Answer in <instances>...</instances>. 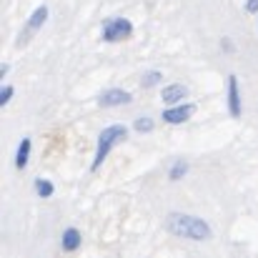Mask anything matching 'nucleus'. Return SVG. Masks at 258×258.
Listing matches in <instances>:
<instances>
[{"label":"nucleus","instance_id":"nucleus-1","mask_svg":"<svg viewBox=\"0 0 258 258\" xmlns=\"http://www.w3.org/2000/svg\"><path fill=\"white\" fill-rule=\"evenodd\" d=\"M166 231L175 238H188V241H211L213 238L211 226L203 218L188 216V213H168L166 216Z\"/></svg>","mask_w":258,"mask_h":258},{"label":"nucleus","instance_id":"nucleus-2","mask_svg":"<svg viewBox=\"0 0 258 258\" xmlns=\"http://www.w3.org/2000/svg\"><path fill=\"white\" fill-rule=\"evenodd\" d=\"M125 138H128V128H125L123 123H113V125L103 128L100 136H98V146H95V156H93L90 171H98V168L103 166V161L108 158V153H110L118 143H123Z\"/></svg>","mask_w":258,"mask_h":258},{"label":"nucleus","instance_id":"nucleus-3","mask_svg":"<svg viewBox=\"0 0 258 258\" xmlns=\"http://www.w3.org/2000/svg\"><path fill=\"white\" fill-rule=\"evenodd\" d=\"M133 35V23L128 18H108L103 23V40L108 43H118Z\"/></svg>","mask_w":258,"mask_h":258},{"label":"nucleus","instance_id":"nucleus-4","mask_svg":"<svg viewBox=\"0 0 258 258\" xmlns=\"http://www.w3.org/2000/svg\"><path fill=\"white\" fill-rule=\"evenodd\" d=\"M193 113H196V105L193 103H178V105L163 110V120L171 123V125H178V123H185Z\"/></svg>","mask_w":258,"mask_h":258},{"label":"nucleus","instance_id":"nucleus-5","mask_svg":"<svg viewBox=\"0 0 258 258\" xmlns=\"http://www.w3.org/2000/svg\"><path fill=\"white\" fill-rule=\"evenodd\" d=\"M133 100V95L128 93V90H123V88H110V90H105L100 98H98V103L103 105V108H118V105H128Z\"/></svg>","mask_w":258,"mask_h":258},{"label":"nucleus","instance_id":"nucleus-6","mask_svg":"<svg viewBox=\"0 0 258 258\" xmlns=\"http://www.w3.org/2000/svg\"><path fill=\"white\" fill-rule=\"evenodd\" d=\"M228 113L233 118H241V113H243L241 90H238V76H228Z\"/></svg>","mask_w":258,"mask_h":258},{"label":"nucleus","instance_id":"nucleus-7","mask_svg":"<svg viewBox=\"0 0 258 258\" xmlns=\"http://www.w3.org/2000/svg\"><path fill=\"white\" fill-rule=\"evenodd\" d=\"M45 20H48V8H45V5H40V8H35V10H33V15L28 18V25H25V33L20 35V38H23L20 43H25L30 33H35V30H40Z\"/></svg>","mask_w":258,"mask_h":258},{"label":"nucleus","instance_id":"nucleus-8","mask_svg":"<svg viewBox=\"0 0 258 258\" xmlns=\"http://www.w3.org/2000/svg\"><path fill=\"white\" fill-rule=\"evenodd\" d=\"M185 95H188V88L180 86V83H171V86H166L163 90H161V98H163V103H168V105L183 103Z\"/></svg>","mask_w":258,"mask_h":258},{"label":"nucleus","instance_id":"nucleus-9","mask_svg":"<svg viewBox=\"0 0 258 258\" xmlns=\"http://www.w3.org/2000/svg\"><path fill=\"white\" fill-rule=\"evenodd\" d=\"M81 243H83V238H81V231H78V228H68V231L63 233V251H66V253L78 251Z\"/></svg>","mask_w":258,"mask_h":258},{"label":"nucleus","instance_id":"nucleus-10","mask_svg":"<svg viewBox=\"0 0 258 258\" xmlns=\"http://www.w3.org/2000/svg\"><path fill=\"white\" fill-rule=\"evenodd\" d=\"M30 138H23L20 141V146H18V153H15V168H25L28 166V158H30Z\"/></svg>","mask_w":258,"mask_h":258},{"label":"nucleus","instance_id":"nucleus-11","mask_svg":"<svg viewBox=\"0 0 258 258\" xmlns=\"http://www.w3.org/2000/svg\"><path fill=\"white\" fill-rule=\"evenodd\" d=\"M35 193H38L40 198H50V196L55 193V185H53L50 180H45V178H38V180H35Z\"/></svg>","mask_w":258,"mask_h":258},{"label":"nucleus","instance_id":"nucleus-12","mask_svg":"<svg viewBox=\"0 0 258 258\" xmlns=\"http://www.w3.org/2000/svg\"><path fill=\"white\" fill-rule=\"evenodd\" d=\"M185 173H188V163H185L183 158H178L171 166V171H168V178H171V180H180Z\"/></svg>","mask_w":258,"mask_h":258},{"label":"nucleus","instance_id":"nucleus-13","mask_svg":"<svg viewBox=\"0 0 258 258\" xmlns=\"http://www.w3.org/2000/svg\"><path fill=\"white\" fill-rule=\"evenodd\" d=\"M163 81V73L161 71H148L143 78H141V86L143 88H153V86H158Z\"/></svg>","mask_w":258,"mask_h":258},{"label":"nucleus","instance_id":"nucleus-14","mask_svg":"<svg viewBox=\"0 0 258 258\" xmlns=\"http://www.w3.org/2000/svg\"><path fill=\"white\" fill-rule=\"evenodd\" d=\"M133 128H136L138 133H151V131L156 128V123H153V118H148V115H143V118H136V123H133Z\"/></svg>","mask_w":258,"mask_h":258},{"label":"nucleus","instance_id":"nucleus-15","mask_svg":"<svg viewBox=\"0 0 258 258\" xmlns=\"http://www.w3.org/2000/svg\"><path fill=\"white\" fill-rule=\"evenodd\" d=\"M13 93H15V88H13V86H5V88H3V90H0V108L10 103V98H13Z\"/></svg>","mask_w":258,"mask_h":258},{"label":"nucleus","instance_id":"nucleus-16","mask_svg":"<svg viewBox=\"0 0 258 258\" xmlns=\"http://www.w3.org/2000/svg\"><path fill=\"white\" fill-rule=\"evenodd\" d=\"M246 10H248V13H256L258 10V0H248V3H246Z\"/></svg>","mask_w":258,"mask_h":258},{"label":"nucleus","instance_id":"nucleus-17","mask_svg":"<svg viewBox=\"0 0 258 258\" xmlns=\"http://www.w3.org/2000/svg\"><path fill=\"white\" fill-rule=\"evenodd\" d=\"M8 71H10V66H8V63H3V66H0V78H5V76H8Z\"/></svg>","mask_w":258,"mask_h":258},{"label":"nucleus","instance_id":"nucleus-18","mask_svg":"<svg viewBox=\"0 0 258 258\" xmlns=\"http://www.w3.org/2000/svg\"><path fill=\"white\" fill-rule=\"evenodd\" d=\"M221 45H223V48H226V50H233V43H231V40H223V43H221Z\"/></svg>","mask_w":258,"mask_h":258}]
</instances>
